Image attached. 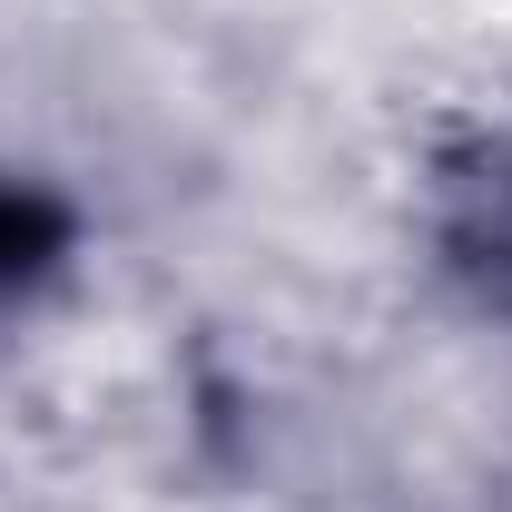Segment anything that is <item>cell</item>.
<instances>
[{"label": "cell", "instance_id": "obj_1", "mask_svg": "<svg viewBox=\"0 0 512 512\" xmlns=\"http://www.w3.org/2000/svg\"><path fill=\"white\" fill-rule=\"evenodd\" d=\"M414 237L453 306L512 335V119H473L424 158Z\"/></svg>", "mask_w": 512, "mask_h": 512}, {"label": "cell", "instance_id": "obj_2", "mask_svg": "<svg viewBox=\"0 0 512 512\" xmlns=\"http://www.w3.org/2000/svg\"><path fill=\"white\" fill-rule=\"evenodd\" d=\"M79 266H89V197L30 158H0V345L50 316Z\"/></svg>", "mask_w": 512, "mask_h": 512}]
</instances>
